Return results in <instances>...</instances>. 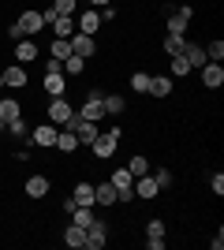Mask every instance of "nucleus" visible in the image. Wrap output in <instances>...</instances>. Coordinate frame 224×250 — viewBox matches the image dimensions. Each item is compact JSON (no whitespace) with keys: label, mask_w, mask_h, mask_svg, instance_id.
<instances>
[{"label":"nucleus","mask_w":224,"mask_h":250,"mask_svg":"<svg viewBox=\"0 0 224 250\" xmlns=\"http://www.w3.org/2000/svg\"><path fill=\"white\" fill-rule=\"evenodd\" d=\"M45 22H41V11H22L19 22L15 26H8V38L11 42H22V38H30V34H41Z\"/></svg>","instance_id":"f257e3e1"},{"label":"nucleus","mask_w":224,"mask_h":250,"mask_svg":"<svg viewBox=\"0 0 224 250\" xmlns=\"http://www.w3.org/2000/svg\"><path fill=\"white\" fill-rule=\"evenodd\" d=\"M108 183L116 187V202H131L135 198V176H131L127 168H116V172L108 176Z\"/></svg>","instance_id":"f03ea898"},{"label":"nucleus","mask_w":224,"mask_h":250,"mask_svg":"<svg viewBox=\"0 0 224 250\" xmlns=\"http://www.w3.org/2000/svg\"><path fill=\"white\" fill-rule=\"evenodd\" d=\"M71 120H75L71 101H67V97H53V104H49V124H56V127H71Z\"/></svg>","instance_id":"7ed1b4c3"},{"label":"nucleus","mask_w":224,"mask_h":250,"mask_svg":"<svg viewBox=\"0 0 224 250\" xmlns=\"http://www.w3.org/2000/svg\"><path fill=\"white\" fill-rule=\"evenodd\" d=\"M79 120H90V124L105 120V108H101V90H90V94H86L82 108H79Z\"/></svg>","instance_id":"20e7f679"},{"label":"nucleus","mask_w":224,"mask_h":250,"mask_svg":"<svg viewBox=\"0 0 224 250\" xmlns=\"http://www.w3.org/2000/svg\"><path fill=\"white\" fill-rule=\"evenodd\" d=\"M67 45H71V52H75V56H82V60H90V56L97 52V42L90 38V34H82V30H75L71 38H67Z\"/></svg>","instance_id":"39448f33"},{"label":"nucleus","mask_w":224,"mask_h":250,"mask_svg":"<svg viewBox=\"0 0 224 250\" xmlns=\"http://www.w3.org/2000/svg\"><path fill=\"white\" fill-rule=\"evenodd\" d=\"M116 142H120V138L112 135V131H105V135H97L94 142H90V149H94V157H97V161H108V157L116 153Z\"/></svg>","instance_id":"423d86ee"},{"label":"nucleus","mask_w":224,"mask_h":250,"mask_svg":"<svg viewBox=\"0 0 224 250\" xmlns=\"http://www.w3.org/2000/svg\"><path fill=\"white\" fill-rule=\"evenodd\" d=\"M202 86H205V90H221V86H224V67L217 60L202 63Z\"/></svg>","instance_id":"0eeeda50"},{"label":"nucleus","mask_w":224,"mask_h":250,"mask_svg":"<svg viewBox=\"0 0 224 250\" xmlns=\"http://www.w3.org/2000/svg\"><path fill=\"white\" fill-rule=\"evenodd\" d=\"M56 135H60L56 124H38L30 131V142H34V146H56Z\"/></svg>","instance_id":"6e6552de"},{"label":"nucleus","mask_w":224,"mask_h":250,"mask_svg":"<svg viewBox=\"0 0 224 250\" xmlns=\"http://www.w3.org/2000/svg\"><path fill=\"white\" fill-rule=\"evenodd\" d=\"M105 243H108V228L101 224V220H94V224L86 228V247H90V250H101Z\"/></svg>","instance_id":"1a4fd4ad"},{"label":"nucleus","mask_w":224,"mask_h":250,"mask_svg":"<svg viewBox=\"0 0 224 250\" xmlns=\"http://www.w3.org/2000/svg\"><path fill=\"white\" fill-rule=\"evenodd\" d=\"M157 179H153V176H149V172H146V176H135V198H157Z\"/></svg>","instance_id":"9d476101"},{"label":"nucleus","mask_w":224,"mask_h":250,"mask_svg":"<svg viewBox=\"0 0 224 250\" xmlns=\"http://www.w3.org/2000/svg\"><path fill=\"white\" fill-rule=\"evenodd\" d=\"M82 34H90V38H97V30H101V15H97V8H90V11H82L79 15V22H75Z\"/></svg>","instance_id":"9b49d317"},{"label":"nucleus","mask_w":224,"mask_h":250,"mask_svg":"<svg viewBox=\"0 0 224 250\" xmlns=\"http://www.w3.org/2000/svg\"><path fill=\"white\" fill-rule=\"evenodd\" d=\"M34 60H38V42H26V38L15 42V63L26 67V63H34Z\"/></svg>","instance_id":"f8f14e48"},{"label":"nucleus","mask_w":224,"mask_h":250,"mask_svg":"<svg viewBox=\"0 0 224 250\" xmlns=\"http://www.w3.org/2000/svg\"><path fill=\"white\" fill-rule=\"evenodd\" d=\"M0 75H4V86H15V90L26 86V67H22V63H8Z\"/></svg>","instance_id":"ddd939ff"},{"label":"nucleus","mask_w":224,"mask_h":250,"mask_svg":"<svg viewBox=\"0 0 224 250\" xmlns=\"http://www.w3.org/2000/svg\"><path fill=\"white\" fill-rule=\"evenodd\" d=\"M94 202L97 206H116V187H112L108 179H101V183L94 187Z\"/></svg>","instance_id":"4468645a"},{"label":"nucleus","mask_w":224,"mask_h":250,"mask_svg":"<svg viewBox=\"0 0 224 250\" xmlns=\"http://www.w3.org/2000/svg\"><path fill=\"white\" fill-rule=\"evenodd\" d=\"M183 60L191 63V67H202V63H209V56H205V45H183Z\"/></svg>","instance_id":"2eb2a0df"},{"label":"nucleus","mask_w":224,"mask_h":250,"mask_svg":"<svg viewBox=\"0 0 224 250\" xmlns=\"http://www.w3.org/2000/svg\"><path fill=\"white\" fill-rule=\"evenodd\" d=\"M94 209H97V206H75V209H71V224H79V228H90V224L97 220Z\"/></svg>","instance_id":"dca6fc26"},{"label":"nucleus","mask_w":224,"mask_h":250,"mask_svg":"<svg viewBox=\"0 0 224 250\" xmlns=\"http://www.w3.org/2000/svg\"><path fill=\"white\" fill-rule=\"evenodd\" d=\"M71 198H75V206H97L94 202V183H75V190H71Z\"/></svg>","instance_id":"f3484780"},{"label":"nucleus","mask_w":224,"mask_h":250,"mask_svg":"<svg viewBox=\"0 0 224 250\" xmlns=\"http://www.w3.org/2000/svg\"><path fill=\"white\" fill-rule=\"evenodd\" d=\"M149 94L153 97H168L172 94V75H149Z\"/></svg>","instance_id":"a211bd4d"},{"label":"nucleus","mask_w":224,"mask_h":250,"mask_svg":"<svg viewBox=\"0 0 224 250\" xmlns=\"http://www.w3.org/2000/svg\"><path fill=\"white\" fill-rule=\"evenodd\" d=\"M19 116H22V104L15 101V97H0V120H4V124L19 120Z\"/></svg>","instance_id":"6ab92c4d"},{"label":"nucleus","mask_w":224,"mask_h":250,"mask_svg":"<svg viewBox=\"0 0 224 250\" xmlns=\"http://www.w3.org/2000/svg\"><path fill=\"white\" fill-rule=\"evenodd\" d=\"M45 94L49 97H67V79L64 75H45Z\"/></svg>","instance_id":"aec40b11"},{"label":"nucleus","mask_w":224,"mask_h":250,"mask_svg":"<svg viewBox=\"0 0 224 250\" xmlns=\"http://www.w3.org/2000/svg\"><path fill=\"white\" fill-rule=\"evenodd\" d=\"M75 30H79V26H75L71 15H56V22H53V34H56V38H64V42H67Z\"/></svg>","instance_id":"412c9836"},{"label":"nucleus","mask_w":224,"mask_h":250,"mask_svg":"<svg viewBox=\"0 0 224 250\" xmlns=\"http://www.w3.org/2000/svg\"><path fill=\"white\" fill-rule=\"evenodd\" d=\"M101 108H105V116H123V97L120 94H101Z\"/></svg>","instance_id":"4be33fe9"},{"label":"nucleus","mask_w":224,"mask_h":250,"mask_svg":"<svg viewBox=\"0 0 224 250\" xmlns=\"http://www.w3.org/2000/svg\"><path fill=\"white\" fill-rule=\"evenodd\" d=\"M26 194H30V198H45V194H49V179L45 176H30L26 179Z\"/></svg>","instance_id":"5701e85b"},{"label":"nucleus","mask_w":224,"mask_h":250,"mask_svg":"<svg viewBox=\"0 0 224 250\" xmlns=\"http://www.w3.org/2000/svg\"><path fill=\"white\" fill-rule=\"evenodd\" d=\"M183 45H187V42H183V34H164L161 49L168 52V56H180V52H183Z\"/></svg>","instance_id":"b1692460"},{"label":"nucleus","mask_w":224,"mask_h":250,"mask_svg":"<svg viewBox=\"0 0 224 250\" xmlns=\"http://www.w3.org/2000/svg\"><path fill=\"white\" fill-rule=\"evenodd\" d=\"M64 243H67V247H86V228H79V224H67Z\"/></svg>","instance_id":"393cba45"},{"label":"nucleus","mask_w":224,"mask_h":250,"mask_svg":"<svg viewBox=\"0 0 224 250\" xmlns=\"http://www.w3.org/2000/svg\"><path fill=\"white\" fill-rule=\"evenodd\" d=\"M168 75H172V79H183V75H191V63L183 60V52H180V56H172V63H168Z\"/></svg>","instance_id":"a878e982"},{"label":"nucleus","mask_w":224,"mask_h":250,"mask_svg":"<svg viewBox=\"0 0 224 250\" xmlns=\"http://www.w3.org/2000/svg\"><path fill=\"white\" fill-rule=\"evenodd\" d=\"M79 146V138H75V131H60V135H56V149H64V153H71V149Z\"/></svg>","instance_id":"bb28decb"},{"label":"nucleus","mask_w":224,"mask_h":250,"mask_svg":"<svg viewBox=\"0 0 224 250\" xmlns=\"http://www.w3.org/2000/svg\"><path fill=\"white\" fill-rule=\"evenodd\" d=\"M131 90H135V94H149V75L135 71V75H131Z\"/></svg>","instance_id":"cd10ccee"},{"label":"nucleus","mask_w":224,"mask_h":250,"mask_svg":"<svg viewBox=\"0 0 224 250\" xmlns=\"http://www.w3.org/2000/svg\"><path fill=\"white\" fill-rule=\"evenodd\" d=\"M49 52H53L56 60H67V56H71V45H67L64 38H53V45H49Z\"/></svg>","instance_id":"c85d7f7f"},{"label":"nucleus","mask_w":224,"mask_h":250,"mask_svg":"<svg viewBox=\"0 0 224 250\" xmlns=\"http://www.w3.org/2000/svg\"><path fill=\"white\" fill-rule=\"evenodd\" d=\"M127 172H131V176H146V172H149V161H146V157H131V165H127Z\"/></svg>","instance_id":"c756f323"},{"label":"nucleus","mask_w":224,"mask_h":250,"mask_svg":"<svg viewBox=\"0 0 224 250\" xmlns=\"http://www.w3.org/2000/svg\"><path fill=\"white\" fill-rule=\"evenodd\" d=\"M82 67H86V60H82V56H75V52L64 60V71L67 75H82Z\"/></svg>","instance_id":"7c9ffc66"},{"label":"nucleus","mask_w":224,"mask_h":250,"mask_svg":"<svg viewBox=\"0 0 224 250\" xmlns=\"http://www.w3.org/2000/svg\"><path fill=\"white\" fill-rule=\"evenodd\" d=\"M146 239H164V220H157V217L149 220L146 224Z\"/></svg>","instance_id":"2f4dec72"},{"label":"nucleus","mask_w":224,"mask_h":250,"mask_svg":"<svg viewBox=\"0 0 224 250\" xmlns=\"http://www.w3.org/2000/svg\"><path fill=\"white\" fill-rule=\"evenodd\" d=\"M75 4H79V0H53L56 15H75Z\"/></svg>","instance_id":"473e14b6"},{"label":"nucleus","mask_w":224,"mask_h":250,"mask_svg":"<svg viewBox=\"0 0 224 250\" xmlns=\"http://www.w3.org/2000/svg\"><path fill=\"white\" fill-rule=\"evenodd\" d=\"M4 127H8L15 138H26V135H30V131H26V124H22V116H19V120H11V124H4Z\"/></svg>","instance_id":"72a5a7b5"},{"label":"nucleus","mask_w":224,"mask_h":250,"mask_svg":"<svg viewBox=\"0 0 224 250\" xmlns=\"http://www.w3.org/2000/svg\"><path fill=\"white\" fill-rule=\"evenodd\" d=\"M205 56L221 63V56H224V42H209V45H205Z\"/></svg>","instance_id":"f704fd0d"},{"label":"nucleus","mask_w":224,"mask_h":250,"mask_svg":"<svg viewBox=\"0 0 224 250\" xmlns=\"http://www.w3.org/2000/svg\"><path fill=\"white\" fill-rule=\"evenodd\" d=\"M45 75H64V60L49 56V60H45Z\"/></svg>","instance_id":"c9c22d12"},{"label":"nucleus","mask_w":224,"mask_h":250,"mask_svg":"<svg viewBox=\"0 0 224 250\" xmlns=\"http://www.w3.org/2000/svg\"><path fill=\"white\" fill-rule=\"evenodd\" d=\"M153 179H157V187H161V190L172 187V172H168V168H157V172H153Z\"/></svg>","instance_id":"e433bc0d"},{"label":"nucleus","mask_w":224,"mask_h":250,"mask_svg":"<svg viewBox=\"0 0 224 250\" xmlns=\"http://www.w3.org/2000/svg\"><path fill=\"white\" fill-rule=\"evenodd\" d=\"M209 190H213V194H224V176H221V172L209 179Z\"/></svg>","instance_id":"4c0bfd02"},{"label":"nucleus","mask_w":224,"mask_h":250,"mask_svg":"<svg viewBox=\"0 0 224 250\" xmlns=\"http://www.w3.org/2000/svg\"><path fill=\"white\" fill-rule=\"evenodd\" d=\"M116 19V8H112V4H105V8H101V22H112Z\"/></svg>","instance_id":"58836bf2"},{"label":"nucleus","mask_w":224,"mask_h":250,"mask_svg":"<svg viewBox=\"0 0 224 250\" xmlns=\"http://www.w3.org/2000/svg\"><path fill=\"white\" fill-rule=\"evenodd\" d=\"M41 22H45V26H53V22H56V8H45L41 11Z\"/></svg>","instance_id":"ea45409f"},{"label":"nucleus","mask_w":224,"mask_h":250,"mask_svg":"<svg viewBox=\"0 0 224 250\" xmlns=\"http://www.w3.org/2000/svg\"><path fill=\"white\" fill-rule=\"evenodd\" d=\"M108 0H90V8H105Z\"/></svg>","instance_id":"a19ab883"},{"label":"nucleus","mask_w":224,"mask_h":250,"mask_svg":"<svg viewBox=\"0 0 224 250\" xmlns=\"http://www.w3.org/2000/svg\"><path fill=\"white\" fill-rule=\"evenodd\" d=\"M0 86H4V75H0Z\"/></svg>","instance_id":"79ce46f5"},{"label":"nucleus","mask_w":224,"mask_h":250,"mask_svg":"<svg viewBox=\"0 0 224 250\" xmlns=\"http://www.w3.org/2000/svg\"><path fill=\"white\" fill-rule=\"evenodd\" d=\"M0 131H4V120H0Z\"/></svg>","instance_id":"37998d69"}]
</instances>
